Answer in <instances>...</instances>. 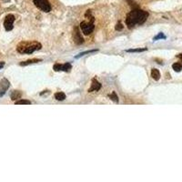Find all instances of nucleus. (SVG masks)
I'll use <instances>...</instances> for the list:
<instances>
[{"instance_id": "1", "label": "nucleus", "mask_w": 182, "mask_h": 182, "mask_svg": "<svg viewBox=\"0 0 182 182\" xmlns=\"http://www.w3.org/2000/svg\"><path fill=\"white\" fill-rule=\"evenodd\" d=\"M148 17V13L139 8H134L126 17V25L129 28H132L136 25H142Z\"/></svg>"}, {"instance_id": "2", "label": "nucleus", "mask_w": 182, "mask_h": 182, "mask_svg": "<svg viewBox=\"0 0 182 182\" xmlns=\"http://www.w3.org/2000/svg\"><path fill=\"white\" fill-rule=\"evenodd\" d=\"M42 47L40 43L34 41V42H21L16 46L17 52L21 54H32L33 52L39 50Z\"/></svg>"}, {"instance_id": "3", "label": "nucleus", "mask_w": 182, "mask_h": 182, "mask_svg": "<svg viewBox=\"0 0 182 182\" xmlns=\"http://www.w3.org/2000/svg\"><path fill=\"white\" fill-rule=\"evenodd\" d=\"M34 4L37 7H38L40 10L46 13L51 11V5L48 2V0H34Z\"/></svg>"}, {"instance_id": "4", "label": "nucleus", "mask_w": 182, "mask_h": 182, "mask_svg": "<svg viewBox=\"0 0 182 182\" xmlns=\"http://www.w3.org/2000/svg\"><path fill=\"white\" fill-rule=\"evenodd\" d=\"M80 28L82 30V32L85 34V35H89L91 34L94 29H95V26L93 24V22H86V21H83L80 23Z\"/></svg>"}, {"instance_id": "5", "label": "nucleus", "mask_w": 182, "mask_h": 182, "mask_svg": "<svg viewBox=\"0 0 182 182\" xmlns=\"http://www.w3.org/2000/svg\"><path fill=\"white\" fill-rule=\"evenodd\" d=\"M15 22V16L12 15V14H9L5 16V21H4V27H5V29L6 31H11L14 27L13 24Z\"/></svg>"}, {"instance_id": "6", "label": "nucleus", "mask_w": 182, "mask_h": 182, "mask_svg": "<svg viewBox=\"0 0 182 182\" xmlns=\"http://www.w3.org/2000/svg\"><path fill=\"white\" fill-rule=\"evenodd\" d=\"M72 68V66L69 64V63H66V64H63V65H60V64H55L54 65V67L53 69L55 71H65V72H69L70 69Z\"/></svg>"}, {"instance_id": "7", "label": "nucleus", "mask_w": 182, "mask_h": 182, "mask_svg": "<svg viewBox=\"0 0 182 182\" xmlns=\"http://www.w3.org/2000/svg\"><path fill=\"white\" fill-rule=\"evenodd\" d=\"M73 38H74V42L77 45H81L84 43V38L81 36V33L78 29V27H75L74 29V34H73Z\"/></svg>"}, {"instance_id": "8", "label": "nucleus", "mask_w": 182, "mask_h": 182, "mask_svg": "<svg viewBox=\"0 0 182 182\" xmlns=\"http://www.w3.org/2000/svg\"><path fill=\"white\" fill-rule=\"evenodd\" d=\"M9 86H10V83L6 78H3L1 80V82H0V96H3L5 94Z\"/></svg>"}, {"instance_id": "9", "label": "nucleus", "mask_w": 182, "mask_h": 182, "mask_svg": "<svg viewBox=\"0 0 182 182\" xmlns=\"http://www.w3.org/2000/svg\"><path fill=\"white\" fill-rule=\"evenodd\" d=\"M100 89H101V84H100L96 78H93V79H92V84H91L90 89H89V92L98 91Z\"/></svg>"}, {"instance_id": "10", "label": "nucleus", "mask_w": 182, "mask_h": 182, "mask_svg": "<svg viewBox=\"0 0 182 182\" xmlns=\"http://www.w3.org/2000/svg\"><path fill=\"white\" fill-rule=\"evenodd\" d=\"M151 77H152L153 79L158 80L160 78V73H159V71L158 69H156V68H152V70H151Z\"/></svg>"}, {"instance_id": "11", "label": "nucleus", "mask_w": 182, "mask_h": 182, "mask_svg": "<svg viewBox=\"0 0 182 182\" xmlns=\"http://www.w3.org/2000/svg\"><path fill=\"white\" fill-rule=\"evenodd\" d=\"M22 96V93L18 90H14L11 93V99L12 100H17L18 98H20Z\"/></svg>"}, {"instance_id": "12", "label": "nucleus", "mask_w": 182, "mask_h": 182, "mask_svg": "<svg viewBox=\"0 0 182 182\" xmlns=\"http://www.w3.org/2000/svg\"><path fill=\"white\" fill-rule=\"evenodd\" d=\"M55 98L58 101H63L66 99V94L63 92H56L55 94Z\"/></svg>"}, {"instance_id": "13", "label": "nucleus", "mask_w": 182, "mask_h": 182, "mask_svg": "<svg viewBox=\"0 0 182 182\" xmlns=\"http://www.w3.org/2000/svg\"><path fill=\"white\" fill-rule=\"evenodd\" d=\"M41 59H29V60H27V61H24V62H21L20 63V66H27V65H30V64H34V63H38V62H40Z\"/></svg>"}, {"instance_id": "14", "label": "nucleus", "mask_w": 182, "mask_h": 182, "mask_svg": "<svg viewBox=\"0 0 182 182\" xmlns=\"http://www.w3.org/2000/svg\"><path fill=\"white\" fill-rule=\"evenodd\" d=\"M147 48H134V49H128L127 50V52H129V53H137V52H144V51H147Z\"/></svg>"}, {"instance_id": "15", "label": "nucleus", "mask_w": 182, "mask_h": 182, "mask_svg": "<svg viewBox=\"0 0 182 182\" xmlns=\"http://www.w3.org/2000/svg\"><path fill=\"white\" fill-rule=\"evenodd\" d=\"M30 104H31V101L27 100V99H20V100L16 101V105H30Z\"/></svg>"}, {"instance_id": "16", "label": "nucleus", "mask_w": 182, "mask_h": 182, "mask_svg": "<svg viewBox=\"0 0 182 182\" xmlns=\"http://www.w3.org/2000/svg\"><path fill=\"white\" fill-rule=\"evenodd\" d=\"M108 96H109V97H110V99H111V100H113L114 102L118 103V96H117L116 92H112L111 94H109V95H108Z\"/></svg>"}, {"instance_id": "17", "label": "nucleus", "mask_w": 182, "mask_h": 182, "mask_svg": "<svg viewBox=\"0 0 182 182\" xmlns=\"http://www.w3.org/2000/svg\"><path fill=\"white\" fill-rule=\"evenodd\" d=\"M172 67H173V69L176 72H180L182 69V66L180 63H175V64H173L172 65Z\"/></svg>"}, {"instance_id": "18", "label": "nucleus", "mask_w": 182, "mask_h": 182, "mask_svg": "<svg viewBox=\"0 0 182 182\" xmlns=\"http://www.w3.org/2000/svg\"><path fill=\"white\" fill-rule=\"evenodd\" d=\"M97 51H98L97 49H94V50H89V51H85V52H82V53H80L79 55L76 56V58H79L80 56H85L86 54H90V53H94V52H97Z\"/></svg>"}, {"instance_id": "19", "label": "nucleus", "mask_w": 182, "mask_h": 182, "mask_svg": "<svg viewBox=\"0 0 182 182\" xmlns=\"http://www.w3.org/2000/svg\"><path fill=\"white\" fill-rule=\"evenodd\" d=\"M158 39H166V36H165L163 33H159L158 36L154 37V38H153V40H154V41L158 40Z\"/></svg>"}, {"instance_id": "20", "label": "nucleus", "mask_w": 182, "mask_h": 182, "mask_svg": "<svg viewBox=\"0 0 182 182\" xmlns=\"http://www.w3.org/2000/svg\"><path fill=\"white\" fill-rule=\"evenodd\" d=\"M122 29H123V26H122V24H121L120 22H118V23L117 24V26H116V30L120 31V30H122Z\"/></svg>"}, {"instance_id": "21", "label": "nucleus", "mask_w": 182, "mask_h": 182, "mask_svg": "<svg viewBox=\"0 0 182 182\" xmlns=\"http://www.w3.org/2000/svg\"><path fill=\"white\" fill-rule=\"evenodd\" d=\"M4 65H5V63H4V62H0V69L4 67Z\"/></svg>"}, {"instance_id": "22", "label": "nucleus", "mask_w": 182, "mask_h": 182, "mask_svg": "<svg viewBox=\"0 0 182 182\" xmlns=\"http://www.w3.org/2000/svg\"><path fill=\"white\" fill-rule=\"evenodd\" d=\"M177 56H178L179 58H180V59H182V53H181V54H180V55H178Z\"/></svg>"}]
</instances>
